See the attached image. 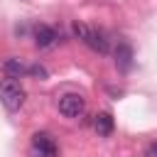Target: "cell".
Returning a JSON list of instances; mask_svg holds the SVG:
<instances>
[{"mask_svg": "<svg viewBox=\"0 0 157 157\" xmlns=\"http://www.w3.org/2000/svg\"><path fill=\"white\" fill-rule=\"evenodd\" d=\"M25 88H22V83L17 81V78H2L0 81V101H2V105L7 108V110H17L22 103H25Z\"/></svg>", "mask_w": 157, "mask_h": 157, "instance_id": "obj_1", "label": "cell"}, {"mask_svg": "<svg viewBox=\"0 0 157 157\" xmlns=\"http://www.w3.org/2000/svg\"><path fill=\"white\" fill-rule=\"evenodd\" d=\"M83 108H86V101L78 93H64L59 98V113L66 118H78L83 113Z\"/></svg>", "mask_w": 157, "mask_h": 157, "instance_id": "obj_2", "label": "cell"}, {"mask_svg": "<svg viewBox=\"0 0 157 157\" xmlns=\"http://www.w3.org/2000/svg\"><path fill=\"white\" fill-rule=\"evenodd\" d=\"M32 157H56V142L47 132L32 135Z\"/></svg>", "mask_w": 157, "mask_h": 157, "instance_id": "obj_3", "label": "cell"}, {"mask_svg": "<svg viewBox=\"0 0 157 157\" xmlns=\"http://www.w3.org/2000/svg\"><path fill=\"white\" fill-rule=\"evenodd\" d=\"M56 39H59V32L54 27H49V25H37L34 27V42H37V47H52V44H56Z\"/></svg>", "mask_w": 157, "mask_h": 157, "instance_id": "obj_4", "label": "cell"}, {"mask_svg": "<svg viewBox=\"0 0 157 157\" xmlns=\"http://www.w3.org/2000/svg\"><path fill=\"white\" fill-rule=\"evenodd\" d=\"M81 42H86V44H88L93 52H98V54H105V52H108V39H105L101 32L91 29V27H88V32H86V37H83Z\"/></svg>", "mask_w": 157, "mask_h": 157, "instance_id": "obj_5", "label": "cell"}, {"mask_svg": "<svg viewBox=\"0 0 157 157\" xmlns=\"http://www.w3.org/2000/svg\"><path fill=\"white\" fill-rule=\"evenodd\" d=\"M115 66H118L120 71H128V69L132 66V49H130L128 44H120V47L115 49Z\"/></svg>", "mask_w": 157, "mask_h": 157, "instance_id": "obj_6", "label": "cell"}, {"mask_svg": "<svg viewBox=\"0 0 157 157\" xmlns=\"http://www.w3.org/2000/svg\"><path fill=\"white\" fill-rule=\"evenodd\" d=\"M2 71H5V76H10V78H20V76L27 71V66H25L20 59L10 56V59H5V61H2Z\"/></svg>", "mask_w": 157, "mask_h": 157, "instance_id": "obj_7", "label": "cell"}, {"mask_svg": "<svg viewBox=\"0 0 157 157\" xmlns=\"http://www.w3.org/2000/svg\"><path fill=\"white\" fill-rule=\"evenodd\" d=\"M93 128H96L98 135L108 137V135L113 132V115H110V113H98L96 120H93Z\"/></svg>", "mask_w": 157, "mask_h": 157, "instance_id": "obj_8", "label": "cell"}, {"mask_svg": "<svg viewBox=\"0 0 157 157\" xmlns=\"http://www.w3.org/2000/svg\"><path fill=\"white\" fill-rule=\"evenodd\" d=\"M71 29H74V34H76L78 39H83V37H86V32H88V27H86L83 22H74V25H71Z\"/></svg>", "mask_w": 157, "mask_h": 157, "instance_id": "obj_9", "label": "cell"}, {"mask_svg": "<svg viewBox=\"0 0 157 157\" xmlns=\"http://www.w3.org/2000/svg\"><path fill=\"white\" fill-rule=\"evenodd\" d=\"M27 71H29L32 76H37V78H47V69H44V66H39V64H32Z\"/></svg>", "mask_w": 157, "mask_h": 157, "instance_id": "obj_10", "label": "cell"}]
</instances>
